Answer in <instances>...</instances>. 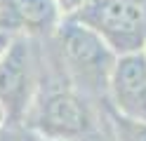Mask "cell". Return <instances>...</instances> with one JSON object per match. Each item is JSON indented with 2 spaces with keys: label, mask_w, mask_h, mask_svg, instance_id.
<instances>
[{
  "label": "cell",
  "mask_w": 146,
  "mask_h": 141,
  "mask_svg": "<svg viewBox=\"0 0 146 141\" xmlns=\"http://www.w3.org/2000/svg\"><path fill=\"white\" fill-rule=\"evenodd\" d=\"M71 19L92 28L118 56L146 47V0H90Z\"/></svg>",
  "instance_id": "1"
},
{
  "label": "cell",
  "mask_w": 146,
  "mask_h": 141,
  "mask_svg": "<svg viewBox=\"0 0 146 141\" xmlns=\"http://www.w3.org/2000/svg\"><path fill=\"white\" fill-rule=\"evenodd\" d=\"M59 35L64 45V54H66L68 64L73 71L83 75V80H111L113 66L118 54L108 47L102 38H99L92 28L73 21V19H64L59 24Z\"/></svg>",
  "instance_id": "2"
},
{
  "label": "cell",
  "mask_w": 146,
  "mask_h": 141,
  "mask_svg": "<svg viewBox=\"0 0 146 141\" xmlns=\"http://www.w3.org/2000/svg\"><path fill=\"white\" fill-rule=\"evenodd\" d=\"M113 106L118 115L146 122V54H123L115 59L108 80Z\"/></svg>",
  "instance_id": "3"
},
{
  "label": "cell",
  "mask_w": 146,
  "mask_h": 141,
  "mask_svg": "<svg viewBox=\"0 0 146 141\" xmlns=\"http://www.w3.org/2000/svg\"><path fill=\"white\" fill-rule=\"evenodd\" d=\"M42 134L52 139L76 141L90 129V115L78 97L73 94H54L42 108Z\"/></svg>",
  "instance_id": "4"
},
{
  "label": "cell",
  "mask_w": 146,
  "mask_h": 141,
  "mask_svg": "<svg viewBox=\"0 0 146 141\" xmlns=\"http://www.w3.org/2000/svg\"><path fill=\"white\" fill-rule=\"evenodd\" d=\"M61 24L57 0H0V28L14 35L21 28L45 31Z\"/></svg>",
  "instance_id": "5"
},
{
  "label": "cell",
  "mask_w": 146,
  "mask_h": 141,
  "mask_svg": "<svg viewBox=\"0 0 146 141\" xmlns=\"http://www.w3.org/2000/svg\"><path fill=\"white\" fill-rule=\"evenodd\" d=\"M26 82H29V50L24 47V40L14 38L12 47L0 61V101L5 103L7 113L24 106L29 87Z\"/></svg>",
  "instance_id": "6"
},
{
  "label": "cell",
  "mask_w": 146,
  "mask_h": 141,
  "mask_svg": "<svg viewBox=\"0 0 146 141\" xmlns=\"http://www.w3.org/2000/svg\"><path fill=\"white\" fill-rule=\"evenodd\" d=\"M113 127H115V141H146V122L144 120L115 115Z\"/></svg>",
  "instance_id": "7"
},
{
  "label": "cell",
  "mask_w": 146,
  "mask_h": 141,
  "mask_svg": "<svg viewBox=\"0 0 146 141\" xmlns=\"http://www.w3.org/2000/svg\"><path fill=\"white\" fill-rule=\"evenodd\" d=\"M87 3H90V0H57V7H59V14H61V21H64V19L76 17V14H78Z\"/></svg>",
  "instance_id": "8"
},
{
  "label": "cell",
  "mask_w": 146,
  "mask_h": 141,
  "mask_svg": "<svg viewBox=\"0 0 146 141\" xmlns=\"http://www.w3.org/2000/svg\"><path fill=\"white\" fill-rule=\"evenodd\" d=\"M12 42H14V35L5 33L3 28H0V61H3V56L7 54V50L12 47Z\"/></svg>",
  "instance_id": "9"
},
{
  "label": "cell",
  "mask_w": 146,
  "mask_h": 141,
  "mask_svg": "<svg viewBox=\"0 0 146 141\" xmlns=\"http://www.w3.org/2000/svg\"><path fill=\"white\" fill-rule=\"evenodd\" d=\"M5 115H7V108H5V103L0 101V125H3V120H5Z\"/></svg>",
  "instance_id": "10"
},
{
  "label": "cell",
  "mask_w": 146,
  "mask_h": 141,
  "mask_svg": "<svg viewBox=\"0 0 146 141\" xmlns=\"http://www.w3.org/2000/svg\"><path fill=\"white\" fill-rule=\"evenodd\" d=\"M144 54H146V47H144Z\"/></svg>",
  "instance_id": "11"
}]
</instances>
